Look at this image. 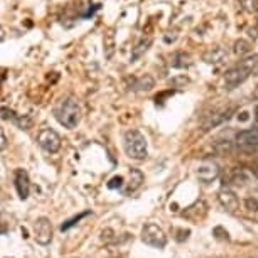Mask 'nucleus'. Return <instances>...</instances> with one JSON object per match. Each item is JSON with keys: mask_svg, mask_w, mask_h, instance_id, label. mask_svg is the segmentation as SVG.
Listing matches in <instances>:
<instances>
[{"mask_svg": "<svg viewBox=\"0 0 258 258\" xmlns=\"http://www.w3.org/2000/svg\"><path fill=\"white\" fill-rule=\"evenodd\" d=\"M56 120L66 128H76L81 120V106L74 98H64L54 110Z\"/></svg>", "mask_w": 258, "mask_h": 258, "instance_id": "f257e3e1", "label": "nucleus"}, {"mask_svg": "<svg viewBox=\"0 0 258 258\" xmlns=\"http://www.w3.org/2000/svg\"><path fill=\"white\" fill-rule=\"evenodd\" d=\"M125 152L130 159L134 160H144L147 159V140L138 130H128L125 134Z\"/></svg>", "mask_w": 258, "mask_h": 258, "instance_id": "f03ea898", "label": "nucleus"}, {"mask_svg": "<svg viewBox=\"0 0 258 258\" xmlns=\"http://www.w3.org/2000/svg\"><path fill=\"white\" fill-rule=\"evenodd\" d=\"M142 240L144 243H147L148 246L154 248H164L167 243L166 233L157 226L156 223H148L142 232Z\"/></svg>", "mask_w": 258, "mask_h": 258, "instance_id": "7ed1b4c3", "label": "nucleus"}, {"mask_svg": "<svg viewBox=\"0 0 258 258\" xmlns=\"http://www.w3.org/2000/svg\"><path fill=\"white\" fill-rule=\"evenodd\" d=\"M38 142H39V146L42 147L46 152H49V154H56L61 148V138H60V135H58L51 128L40 130L39 135H38Z\"/></svg>", "mask_w": 258, "mask_h": 258, "instance_id": "20e7f679", "label": "nucleus"}, {"mask_svg": "<svg viewBox=\"0 0 258 258\" xmlns=\"http://www.w3.org/2000/svg\"><path fill=\"white\" fill-rule=\"evenodd\" d=\"M252 74V71H248L246 68H243L242 64L232 68V70L228 71V73L224 74V84L228 90H234L236 86H240L245 81L248 76Z\"/></svg>", "mask_w": 258, "mask_h": 258, "instance_id": "39448f33", "label": "nucleus"}, {"mask_svg": "<svg viewBox=\"0 0 258 258\" xmlns=\"http://www.w3.org/2000/svg\"><path fill=\"white\" fill-rule=\"evenodd\" d=\"M36 240L39 245H49L52 240V226L48 218H39L36 221Z\"/></svg>", "mask_w": 258, "mask_h": 258, "instance_id": "423d86ee", "label": "nucleus"}, {"mask_svg": "<svg viewBox=\"0 0 258 258\" xmlns=\"http://www.w3.org/2000/svg\"><path fill=\"white\" fill-rule=\"evenodd\" d=\"M16 188H17V192H19L20 199L29 198L30 182H29V176H27V172L24 169H19L16 172Z\"/></svg>", "mask_w": 258, "mask_h": 258, "instance_id": "0eeeda50", "label": "nucleus"}, {"mask_svg": "<svg viewBox=\"0 0 258 258\" xmlns=\"http://www.w3.org/2000/svg\"><path fill=\"white\" fill-rule=\"evenodd\" d=\"M220 202L223 204L224 210H228L230 212L238 211V208H240L238 196L233 191H230V189H223V191L220 192Z\"/></svg>", "mask_w": 258, "mask_h": 258, "instance_id": "6e6552de", "label": "nucleus"}, {"mask_svg": "<svg viewBox=\"0 0 258 258\" xmlns=\"http://www.w3.org/2000/svg\"><path fill=\"white\" fill-rule=\"evenodd\" d=\"M236 144L242 147H258V126L236 135Z\"/></svg>", "mask_w": 258, "mask_h": 258, "instance_id": "1a4fd4ad", "label": "nucleus"}, {"mask_svg": "<svg viewBox=\"0 0 258 258\" xmlns=\"http://www.w3.org/2000/svg\"><path fill=\"white\" fill-rule=\"evenodd\" d=\"M218 174H220V169L214 164H206V166H201L198 169V178L201 179L204 184H210L211 180H214L216 178H218Z\"/></svg>", "mask_w": 258, "mask_h": 258, "instance_id": "9d476101", "label": "nucleus"}, {"mask_svg": "<svg viewBox=\"0 0 258 258\" xmlns=\"http://www.w3.org/2000/svg\"><path fill=\"white\" fill-rule=\"evenodd\" d=\"M142 182H144V174L138 169H132V172H130V182L126 188L122 189V192H124L125 196H128V194L137 191L140 186H142Z\"/></svg>", "mask_w": 258, "mask_h": 258, "instance_id": "9b49d317", "label": "nucleus"}, {"mask_svg": "<svg viewBox=\"0 0 258 258\" xmlns=\"http://www.w3.org/2000/svg\"><path fill=\"white\" fill-rule=\"evenodd\" d=\"M202 60L208 64H221L223 61H226V51L223 48H212L202 56Z\"/></svg>", "mask_w": 258, "mask_h": 258, "instance_id": "f8f14e48", "label": "nucleus"}, {"mask_svg": "<svg viewBox=\"0 0 258 258\" xmlns=\"http://www.w3.org/2000/svg\"><path fill=\"white\" fill-rule=\"evenodd\" d=\"M192 64L191 56L186 52H174L170 56V66L172 68H178V70H186Z\"/></svg>", "mask_w": 258, "mask_h": 258, "instance_id": "ddd939ff", "label": "nucleus"}, {"mask_svg": "<svg viewBox=\"0 0 258 258\" xmlns=\"http://www.w3.org/2000/svg\"><path fill=\"white\" fill-rule=\"evenodd\" d=\"M150 46H152V39L150 38H147V39L144 38L142 40H140V42L134 48V51H132V62L137 61L138 58H142L144 54L148 51V48H150Z\"/></svg>", "mask_w": 258, "mask_h": 258, "instance_id": "4468645a", "label": "nucleus"}, {"mask_svg": "<svg viewBox=\"0 0 258 258\" xmlns=\"http://www.w3.org/2000/svg\"><path fill=\"white\" fill-rule=\"evenodd\" d=\"M156 86V81H154L152 76H142V78L135 80L134 83V90H137V92H150V90Z\"/></svg>", "mask_w": 258, "mask_h": 258, "instance_id": "2eb2a0df", "label": "nucleus"}, {"mask_svg": "<svg viewBox=\"0 0 258 258\" xmlns=\"http://www.w3.org/2000/svg\"><path fill=\"white\" fill-rule=\"evenodd\" d=\"M103 44H105V56L110 60V58L113 56V51H115V34H113V29H110L105 34Z\"/></svg>", "mask_w": 258, "mask_h": 258, "instance_id": "dca6fc26", "label": "nucleus"}, {"mask_svg": "<svg viewBox=\"0 0 258 258\" xmlns=\"http://www.w3.org/2000/svg\"><path fill=\"white\" fill-rule=\"evenodd\" d=\"M252 52V44L245 39H240L234 42V54L236 56H246V54Z\"/></svg>", "mask_w": 258, "mask_h": 258, "instance_id": "f3484780", "label": "nucleus"}, {"mask_svg": "<svg viewBox=\"0 0 258 258\" xmlns=\"http://www.w3.org/2000/svg\"><path fill=\"white\" fill-rule=\"evenodd\" d=\"M232 113H233V110H228V112H223V113H218V115H214L206 124V128H211V126H216L218 124H223L224 120H230V118H232Z\"/></svg>", "mask_w": 258, "mask_h": 258, "instance_id": "a211bd4d", "label": "nucleus"}, {"mask_svg": "<svg viewBox=\"0 0 258 258\" xmlns=\"http://www.w3.org/2000/svg\"><path fill=\"white\" fill-rule=\"evenodd\" d=\"M243 10L248 14H256L258 12V0H240Z\"/></svg>", "mask_w": 258, "mask_h": 258, "instance_id": "6ab92c4d", "label": "nucleus"}, {"mask_svg": "<svg viewBox=\"0 0 258 258\" xmlns=\"http://www.w3.org/2000/svg\"><path fill=\"white\" fill-rule=\"evenodd\" d=\"M16 124L19 125L22 130H29L30 126H32V120H30L27 115H24V116H17V118H16Z\"/></svg>", "mask_w": 258, "mask_h": 258, "instance_id": "aec40b11", "label": "nucleus"}, {"mask_svg": "<svg viewBox=\"0 0 258 258\" xmlns=\"http://www.w3.org/2000/svg\"><path fill=\"white\" fill-rule=\"evenodd\" d=\"M86 216H90V212H83V214H80L78 218H73L71 221H68V223H64V224L61 226V230H62V232H66V230H70L71 226H74L76 223H78V221H81L83 218H86Z\"/></svg>", "mask_w": 258, "mask_h": 258, "instance_id": "412c9836", "label": "nucleus"}, {"mask_svg": "<svg viewBox=\"0 0 258 258\" xmlns=\"http://www.w3.org/2000/svg\"><path fill=\"white\" fill-rule=\"evenodd\" d=\"M186 84H189V78H186V76H178L170 81V86H174V88H182Z\"/></svg>", "mask_w": 258, "mask_h": 258, "instance_id": "4be33fe9", "label": "nucleus"}, {"mask_svg": "<svg viewBox=\"0 0 258 258\" xmlns=\"http://www.w3.org/2000/svg\"><path fill=\"white\" fill-rule=\"evenodd\" d=\"M108 188H110V189H120V191H122V189H124V178H120V176H118V178H113L110 182H108Z\"/></svg>", "mask_w": 258, "mask_h": 258, "instance_id": "5701e85b", "label": "nucleus"}, {"mask_svg": "<svg viewBox=\"0 0 258 258\" xmlns=\"http://www.w3.org/2000/svg\"><path fill=\"white\" fill-rule=\"evenodd\" d=\"M2 118L4 120H14V122H16L17 116H16V113H14L12 110H8V108L4 106L2 108Z\"/></svg>", "mask_w": 258, "mask_h": 258, "instance_id": "b1692460", "label": "nucleus"}, {"mask_svg": "<svg viewBox=\"0 0 258 258\" xmlns=\"http://www.w3.org/2000/svg\"><path fill=\"white\" fill-rule=\"evenodd\" d=\"M248 36H250V38L255 40L256 38H258V26H255V27H250V29H248Z\"/></svg>", "mask_w": 258, "mask_h": 258, "instance_id": "393cba45", "label": "nucleus"}, {"mask_svg": "<svg viewBox=\"0 0 258 258\" xmlns=\"http://www.w3.org/2000/svg\"><path fill=\"white\" fill-rule=\"evenodd\" d=\"M246 204H248V210L250 211H258V202L253 201V199H248Z\"/></svg>", "mask_w": 258, "mask_h": 258, "instance_id": "a878e982", "label": "nucleus"}, {"mask_svg": "<svg viewBox=\"0 0 258 258\" xmlns=\"http://www.w3.org/2000/svg\"><path fill=\"white\" fill-rule=\"evenodd\" d=\"M178 234H179V236H178V242H184V240H188L189 232H179Z\"/></svg>", "mask_w": 258, "mask_h": 258, "instance_id": "bb28decb", "label": "nucleus"}, {"mask_svg": "<svg viewBox=\"0 0 258 258\" xmlns=\"http://www.w3.org/2000/svg\"><path fill=\"white\" fill-rule=\"evenodd\" d=\"M6 144H7V140H6V134L2 132V148L6 147Z\"/></svg>", "mask_w": 258, "mask_h": 258, "instance_id": "cd10ccee", "label": "nucleus"}, {"mask_svg": "<svg viewBox=\"0 0 258 258\" xmlns=\"http://www.w3.org/2000/svg\"><path fill=\"white\" fill-rule=\"evenodd\" d=\"M255 176H256V178H258V167H256V169H255Z\"/></svg>", "mask_w": 258, "mask_h": 258, "instance_id": "c85d7f7f", "label": "nucleus"}]
</instances>
